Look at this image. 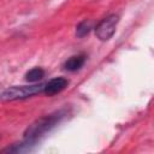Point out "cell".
Instances as JSON below:
<instances>
[{
	"label": "cell",
	"mask_w": 154,
	"mask_h": 154,
	"mask_svg": "<svg viewBox=\"0 0 154 154\" xmlns=\"http://www.w3.org/2000/svg\"><path fill=\"white\" fill-rule=\"evenodd\" d=\"M64 117H65V112L59 111V112H55V113H52L49 116H45V117L37 119L36 122H34L31 125L28 126V129L24 132L23 140H26V141L36 144L37 141L42 136H45V134L49 132L54 126H57Z\"/></svg>",
	"instance_id": "obj_1"
},
{
	"label": "cell",
	"mask_w": 154,
	"mask_h": 154,
	"mask_svg": "<svg viewBox=\"0 0 154 154\" xmlns=\"http://www.w3.org/2000/svg\"><path fill=\"white\" fill-rule=\"evenodd\" d=\"M45 84L42 83H34L31 85H14L5 89L0 94L1 101H14V100H23L43 93Z\"/></svg>",
	"instance_id": "obj_2"
},
{
	"label": "cell",
	"mask_w": 154,
	"mask_h": 154,
	"mask_svg": "<svg viewBox=\"0 0 154 154\" xmlns=\"http://www.w3.org/2000/svg\"><path fill=\"white\" fill-rule=\"evenodd\" d=\"M119 17L117 14H109L101 19L95 26V35L100 41H108L116 32Z\"/></svg>",
	"instance_id": "obj_3"
},
{
	"label": "cell",
	"mask_w": 154,
	"mask_h": 154,
	"mask_svg": "<svg viewBox=\"0 0 154 154\" xmlns=\"http://www.w3.org/2000/svg\"><path fill=\"white\" fill-rule=\"evenodd\" d=\"M67 85H69V79H66L65 77H55L45 84L43 93L48 96H53L63 91Z\"/></svg>",
	"instance_id": "obj_4"
},
{
	"label": "cell",
	"mask_w": 154,
	"mask_h": 154,
	"mask_svg": "<svg viewBox=\"0 0 154 154\" xmlns=\"http://www.w3.org/2000/svg\"><path fill=\"white\" fill-rule=\"evenodd\" d=\"M85 63V55L84 54H77V55H73L71 58H69L65 64H64V69L66 71H70V72H75L77 70H79Z\"/></svg>",
	"instance_id": "obj_5"
},
{
	"label": "cell",
	"mask_w": 154,
	"mask_h": 154,
	"mask_svg": "<svg viewBox=\"0 0 154 154\" xmlns=\"http://www.w3.org/2000/svg\"><path fill=\"white\" fill-rule=\"evenodd\" d=\"M34 146H35L34 143H31L26 140H23L19 143H14L11 147H6V148L1 149V153H26V152H30Z\"/></svg>",
	"instance_id": "obj_6"
},
{
	"label": "cell",
	"mask_w": 154,
	"mask_h": 154,
	"mask_svg": "<svg viewBox=\"0 0 154 154\" xmlns=\"http://www.w3.org/2000/svg\"><path fill=\"white\" fill-rule=\"evenodd\" d=\"M45 76V71L41 67H34L25 73V79L30 83H37Z\"/></svg>",
	"instance_id": "obj_7"
},
{
	"label": "cell",
	"mask_w": 154,
	"mask_h": 154,
	"mask_svg": "<svg viewBox=\"0 0 154 154\" xmlns=\"http://www.w3.org/2000/svg\"><path fill=\"white\" fill-rule=\"evenodd\" d=\"M90 30H91V22L84 19V20H82L77 25V28H76V35L78 37H84V36H87L90 32Z\"/></svg>",
	"instance_id": "obj_8"
}]
</instances>
